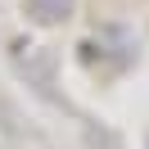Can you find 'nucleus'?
Returning <instances> with one entry per match:
<instances>
[{
    "instance_id": "1",
    "label": "nucleus",
    "mask_w": 149,
    "mask_h": 149,
    "mask_svg": "<svg viewBox=\"0 0 149 149\" xmlns=\"http://www.w3.org/2000/svg\"><path fill=\"white\" fill-rule=\"evenodd\" d=\"M68 9H72V0H27V14L36 23H59Z\"/></svg>"
}]
</instances>
